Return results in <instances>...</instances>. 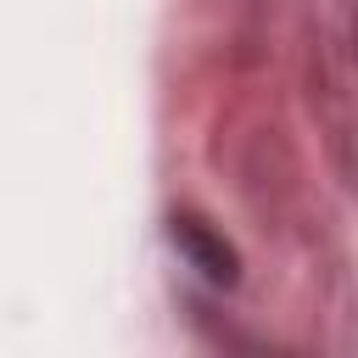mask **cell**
<instances>
[{
  "instance_id": "6da1fadb",
  "label": "cell",
  "mask_w": 358,
  "mask_h": 358,
  "mask_svg": "<svg viewBox=\"0 0 358 358\" xmlns=\"http://www.w3.org/2000/svg\"><path fill=\"white\" fill-rule=\"evenodd\" d=\"M173 241L185 246V257H190L207 280H218V285L235 280V252H229L207 224H196V218H173Z\"/></svg>"
}]
</instances>
